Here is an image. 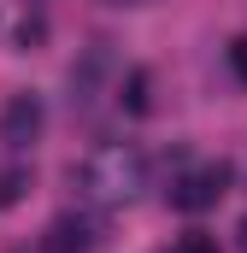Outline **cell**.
<instances>
[{"label":"cell","instance_id":"6da1fadb","mask_svg":"<svg viewBox=\"0 0 247 253\" xmlns=\"http://www.w3.org/2000/svg\"><path fill=\"white\" fill-rule=\"evenodd\" d=\"M71 177H77V189L88 194V200L124 206V200H135V189H147V159H141L135 147H124V141H106V147H94Z\"/></svg>","mask_w":247,"mask_h":253},{"label":"cell","instance_id":"7a4b0ae2","mask_svg":"<svg viewBox=\"0 0 247 253\" xmlns=\"http://www.w3.org/2000/svg\"><path fill=\"white\" fill-rule=\"evenodd\" d=\"M230 177H236V171H230L224 159H206V165H188L165 194H171L177 212H206V206H218V200L230 194Z\"/></svg>","mask_w":247,"mask_h":253},{"label":"cell","instance_id":"3957f363","mask_svg":"<svg viewBox=\"0 0 247 253\" xmlns=\"http://www.w3.org/2000/svg\"><path fill=\"white\" fill-rule=\"evenodd\" d=\"M36 135H41V100L36 94H12L0 106V141L12 153H24V147H36Z\"/></svg>","mask_w":247,"mask_h":253},{"label":"cell","instance_id":"277c9868","mask_svg":"<svg viewBox=\"0 0 247 253\" xmlns=\"http://www.w3.org/2000/svg\"><path fill=\"white\" fill-rule=\"evenodd\" d=\"M94 242H100V224H94L88 212H65V218L47 224V242H41V248L47 253H88Z\"/></svg>","mask_w":247,"mask_h":253},{"label":"cell","instance_id":"5b68a950","mask_svg":"<svg viewBox=\"0 0 247 253\" xmlns=\"http://www.w3.org/2000/svg\"><path fill=\"white\" fill-rule=\"evenodd\" d=\"M106 65H112V53H106V47H88V65H82V71H71V100H88Z\"/></svg>","mask_w":247,"mask_h":253},{"label":"cell","instance_id":"8992f818","mask_svg":"<svg viewBox=\"0 0 247 253\" xmlns=\"http://www.w3.org/2000/svg\"><path fill=\"white\" fill-rule=\"evenodd\" d=\"M129 112H147V71H129L124 77V94H118Z\"/></svg>","mask_w":247,"mask_h":253},{"label":"cell","instance_id":"52a82bcc","mask_svg":"<svg viewBox=\"0 0 247 253\" xmlns=\"http://www.w3.org/2000/svg\"><path fill=\"white\" fill-rule=\"evenodd\" d=\"M24 189H30V171H0V206L24 200Z\"/></svg>","mask_w":247,"mask_h":253},{"label":"cell","instance_id":"ba28073f","mask_svg":"<svg viewBox=\"0 0 247 253\" xmlns=\"http://www.w3.org/2000/svg\"><path fill=\"white\" fill-rule=\"evenodd\" d=\"M165 253H218V242L212 236H183V242H171Z\"/></svg>","mask_w":247,"mask_h":253}]
</instances>
